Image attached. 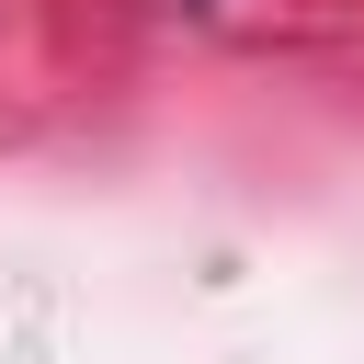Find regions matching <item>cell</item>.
Wrapping results in <instances>:
<instances>
[{"label":"cell","mask_w":364,"mask_h":364,"mask_svg":"<svg viewBox=\"0 0 364 364\" xmlns=\"http://www.w3.org/2000/svg\"><path fill=\"white\" fill-rule=\"evenodd\" d=\"M193 11H205V0H193Z\"/></svg>","instance_id":"1"}]
</instances>
